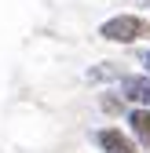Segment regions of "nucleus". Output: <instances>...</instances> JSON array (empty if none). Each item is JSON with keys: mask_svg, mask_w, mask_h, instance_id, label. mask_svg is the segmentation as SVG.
Segmentation results:
<instances>
[{"mask_svg": "<svg viewBox=\"0 0 150 153\" xmlns=\"http://www.w3.org/2000/svg\"><path fill=\"white\" fill-rule=\"evenodd\" d=\"M117 91L128 106H146L150 109V73H124L117 80Z\"/></svg>", "mask_w": 150, "mask_h": 153, "instance_id": "obj_3", "label": "nucleus"}, {"mask_svg": "<svg viewBox=\"0 0 150 153\" xmlns=\"http://www.w3.org/2000/svg\"><path fill=\"white\" fill-rule=\"evenodd\" d=\"M92 139H95V146H99L103 153H143V149H139V142H136L132 135H128V131H121L117 124L99 128Z\"/></svg>", "mask_w": 150, "mask_h": 153, "instance_id": "obj_2", "label": "nucleus"}, {"mask_svg": "<svg viewBox=\"0 0 150 153\" xmlns=\"http://www.w3.org/2000/svg\"><path fill=\"white\" fill-rule=\"evenodd\" d=\"M99 36L110 40V44H139V40H150V18L132 15V11L114 15V18H106V22L99 26Z\"/></svg>", "mask_w": 150, "mask_h": 153, "instance_id": "obj_1", "label": "nucleus"}, {"mask_svg": "<svg viewBox=\"0 0 150 153\" xmlns=\"http://www.w3.org/2000/svg\"><path fill=\"white\" fill-rule=\"evenodd\" d=\"M143 73H150V51H143Z\"/></svg>", "mask_w": 150, "mask_h": 153, "instance_id": "obj_7", "label": "nucleus"}, {"mask_svg": "<svg viewBox=\"0 0 150 153\" xmlns=\"http://www.w3.org/2000/svg\"><path fill=\"white\" fill-rule=\"evenodd\" d=\"M99 109L106 113V117H124L132 106L121 99V91H103V95H99Z\"/></svg>", "mask_w": 150, "mask_h": 153, "instance_id": "obj_5", "label": "nucleus"}, {"mask_svg": "<svg viewBox=\"0 0 150 153\" xmlns=\"http://www.w3.org/2000/svg\"><path fill=\"white\" fill-rule=\"evenodd\" d=\"M139 4H146V7H150V0H139Z\"/></svg>", "mask_w": 150, "mask_h": 153, "instance_id": "obj_8", "label": "nucleus"}, {"mask_svg": "<svg viewBox=\"0 0 150 153\" xmlns=\"http://www.w3.org/2000/svg\"><path fill=\"white\" fill-rule=\"evenodd\" d=\"M124 124H128V135L139 142V149L150 153V109L146 106H132L124 113Z\"/></svg>", "mask_w": 150, "mask_h": 153, "instance_id": "obj_4", "label": "nucleus"}, {"mask_svg": "<svg viewBox=\"0 0 150 153\" xmlns=\"http://www.w3.org/2000/svg\"><path fill=\"white\" fill-rule=\"evenodd\" d=\"M121 76H124V69L117 66V62H99L95 69H88V80H121Z\"/></svg>", "mask_w": 150, "mask_h": 153, "instance_id": "obj_6", "label": "nucleus"}]
</instances>
